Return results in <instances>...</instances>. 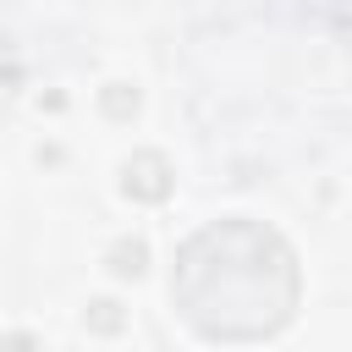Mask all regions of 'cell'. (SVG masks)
Here are the masks:
<instances>
[{
  "label": "cell",
  "instance_id": "6da1fadb",
  "mask_svg": "<svg viewBox=\"0 0 352 352\" xmlns=\"http://www.w3.org/2000/svg\"><path fill=\"white\" fill-rule=\"evenodd\" d=\"M302 275L280 231L258 220H214L182 242L170 302L204 341H264L297 314Z\"/></svg>",
  "mask_w": 352,
  "mask_h": 352
},
{
  "label": "cell",
  "instance_id": "7a4b0ae2",
  "mask_svg": "<svg viewBox=\"0 0 352 352\" xmlns=\"http://www.w3.org/2000/svg\"><path fill=\"white\" fill-rule=\"evenodd\" d=\"M126 192L160 204V198L170 192V170H165V160H160V154H138V160L126 165Z\"/></svg>",
  "mask_w": 352,
  "mask_h": 352
},
{
  "label": "cell",
  "instance_id": "3957f363",
  "mask_svg": "<svg viewBox=\"0 0 352 352\" xmlns=\"http://www.w3.org/2000/svg\"><path fill=\"white\" fill-rule=\"evenodd\" d=\"M110 270H116V275H143V242H121Z\"/></svg>",
  "mask_w": 352,
  "mask_h": 352
}]
</instances>
